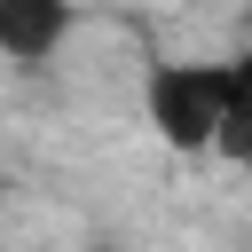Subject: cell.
<instances>
[{
    "instance_id": "1",
    "label": "cell",
    "mask_w": 252,
    "mask_h": 252,
    "mask_svg": "<svg viewBox=\"0 0 252 252\" xmlns=\"http://www.w3.org/2000/svg\"><path fill=\"white\" fill-rule=\"evenodd\" d=\"M142 118H150V134L165 142V150H213V134H220V63H150L142 71Z\"/></svg>"
},
{
    "instance_id": "2",
    "label": "cell",
    "mask_w": 252,
    "mask_h": 252,
    "mask_svg": "<svg viewBox=\"0 0 252 252\" xmlns=\"http://www.w3.org/2000/svg\"><path fill=\"white\" fill-rule=\"evenodd\" d=\"M71 24H79L71 0H0V63L39 71V63L71 39Z\"/></svg>"
},
{
    "instance_id": "3",
    "label": "cell",
    "mask_w": 252,
    "mask_h": 252,
    "mask_svg": "<svg viewBox=\"0 0 252 252\" xmlns=\"http://www.w3.org/2000/svg\"><path fill=\"white\" fill-rule=\"evenodd\" d=\"M220 110H228V118H252V47L220 55ZM228 118H220V126H228Z\"/></svg>"
},
{
    "instance_id": "4",
    "label": "cell",
    "mask_w": 252,
    "mask_h": 252,
    "mask_svg": "<svg viewBox=\"0 0 252 252\" xmlns=\"http://www.w3.org/2000/svg\"><path fill=\"white\" fill-rule=\"evenodd\" d=\"M213 150H220V158H236V165L252 173V118H228V126L213 134Z\"/></svg>"
}]
</instances>
